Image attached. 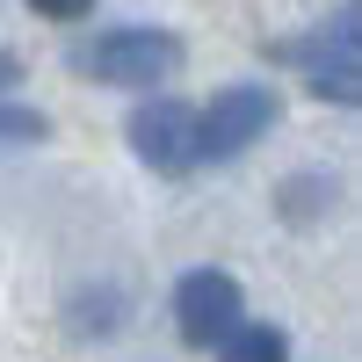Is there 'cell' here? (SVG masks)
Here are the masks:
<instances>
[{
	"label": "cell",
	"instance_id": "cell-5",
	"mask_svg": "<svg viewBox=\"0 0 362 362\" xmlns=\"http://www.w3.org/2000/svg\"><path fill=\"white\" fill-rule=\"evenodd\" d=\"M305 66H312V87L326 102H355V87H362V44H355V8L341 15V29L326 44L305 51Z\"/></svg>",
	"mask_w": 362,
	"mask_h": 362
},
{
	"label": "cell",
	"instance_id": "cell-9",
	"mask_svg": "<svg viewBox=\"0 0 362 362\" xmlns=\"http://www.w3.org/2000/svg\"><path fill=\"white\" fill-rule=\"evenodd\" d=\"M15 80H22V66H15V58H8V51H0V95H8V87H15Z\"/></svg>",
	"mask_w": 362,
	"mask_h": 362
},
{
	"label": "cell",
	"instance_id": "cell-3",
	"mask_svg": "<svg viewBox=\"0 0 362 362\" xmlns=\"http://www.w3.org/2000/svg\"><path fill=\"white\" fill-rule=\"evenodd\" d=\"M174 326L189 348H218L232 326H239V283L225 268H196V276H181L174 290Z\"/></svg>",
	"mask_w": 362,
	"mask_h": 362
},
{
	"label": "cell",
	"instance_id": "cell-1",
	"mask_svg": "<svg viewBox=\"0 0 362 362\" xmlns=\"http://www.w3.org/2000/svg\"><path fill=\"white\" fill-rule=\"evenodd\" d=\"M181 66V44L167 29H116V37H95L80 51V73L95 80H116V87H153Z\"/></svg>",
	"mask_w": 362,
	"mask_h": 362
},
{
	"label": "cell",
	"instance_id": "cell-8",
	"mask_svg": "<svg viewBox=\"0 0 362 362\" xmlns=\"http://www.w3.org/2000/svg\"><path fill=\"white\" fill-rule=\"evenodd\" d=\"M29 8H37V15H51V22H73V15H87V8H95V0H29Z\"/></svg>",
	"mask_w": 362,
	"mask_h": 362
},
{
	"label": "cell",
	"instance_id": "cell-6",
	"mask_svg": "<svg viewBox=\"0 0 362 362\" xmlns=\"http://www.w3.org/2000/svg\"><path fill=\"white\" fill-rule=\"evenodd\" d=\"M218 362H290V341H283V326H247L239 319L218 341Z\"/></svg>",
	"mask_w": 362,
	"mask_h": 362
},
{
	"label": "cell",
	"instance_id": "cell-2",
	"mask_svg": "<svg viewBox=\"0 0 362 362\" xmlns=\"http://www.w3.org/2000/svg\"><path fill=\"white\" fill-rule=\"evenodd\" d=\"M268 124H276V95H261V87H225V95L196 116V153L203 160H239Z\"/></svg>",
	"mask_w": 362,
	"mask_h": 362
},
{
	"label": "cell",
	"instance_id": "cell-4",
	"mask_svg": "<svg viewBox=\"0 0 362 362\" xmlns=\"http://www.w3.org/2000/svg\"><path fill=\"white\" fill-rule=\"evenodd\" d=\"M131 145H138L145 167L189 174V167L203 160V153H196V109H189V102H145V109H131Z\"/></svg>",
	"mask_w": 362,
	"mask_h": 362
},
{
	"label": "cell",
	"instance_id": "cell-7",
	"mask_svg": "<svg viewBox=\"0 0 362 362\" xmlns=\"http://www.w3.org/2000/svg\"><path fill=\"white\" fill-rule=\"evenodd\" d=\"M0 138H15V145H22V138H44V116H37V109H8V102H0Z\"/></svg>",
	"mask_w": 362,
	"mask_h": 362
}]
</instances>
